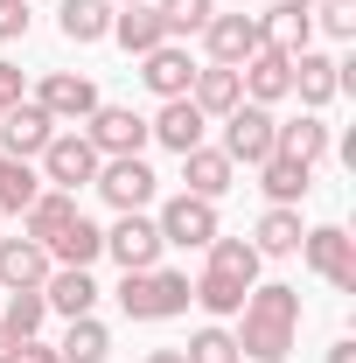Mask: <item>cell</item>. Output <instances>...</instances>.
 I'll use <instances>...</instances> for the list:
<instances>
[{
  "label": "cell",
  "instance_id": "cell-1",
  "mask_svg": "<svg viewBox=\"0 0 356 363\" xmlns=\"http://www.w3.org/2000/svg\"><path fill=\"white\" fill-rule=\"evenodd\" d=\"M294 342H301V286H287V279L252 286L245 308H238V357L287 363V357H294Z\"/></svg>",
  "mask_w": 356,
  "mask_h": 363
},
{
  "label": "cell",
  "instance_id": "cell-2",
  "mask_svg": "<svg viewBox=\"0 0 356 363\" xmlns=\"http://www.w3.org/2000/svg\"><path fill=\"white\" fill-rule=\"evenodd\" d=\"M210 259H203V272L189 279V301L203 308V315H217V321H230L238 308H245V294L259 286V252H252V238H210L203 245Z\"/></svg>",
  "mask_w": 356,
  "mask_h": 363
},
{
  "label": "cell",
  "instance_id": "cell-3",
  "mask_svg": "<svg viewBox=\"0 0 356 363\" xmlns=\"http://www.w3.org/2000/svg\"><path fill=\"white\" fill-rule=\"evenodd\" d=\"M119 308H126V321H175V315H189V272H168V266L126 272V279H119Z\"/></svg>",
  "mask_w": 356,
  "mask_h": 363
},
{
  "label": "cell",
  "instance_id": "cell-4",
  "mask_svg": "<svg viewBox=\"0 0 356 363\" xmlns=\"http://www.w3.org/2000/svg\"><path fill=\"white\" fill-rule=\"evenodd\" d=\"M301 259H308V272H314V279H328L335 294H356V238L343 224L301 230Z\"/></svg>",
  "mask_w": 356,
  "mask_h": 363
},
{
  "label": "cell",
  "instance_id": "cell-5",
  "mask_svg": "<svg viewBox=\"0 0 356 363\" xmlns=\"http://www.w3.org/2000/svg\"><path fill=\"white\" fill-rule=\"evenodd\" d=\"M35 161H43V189H70V196H77L84 182H98V147H91L77 126H70V133L56 126V140H49Z\"/></svg>",
  "mask_w": 356,
  "mask_h": 363
},
{
  "label": "cell",
  "instance_id": "cell-6",
  "mask_svg": "<svg viewBox=\"0 0 356 363\" xmlns=\"http://www.w3.org/2000/svg\"><path fill=\"white\" fill-rule=\"evenodd\" d=\"M272 133H279V119H272V105H238V112H223V154L238 161V168H259L272 161Z\"/></svg>",
  "mask_w": 356,
  "mask_h": 363
},
{
  "label": "cell",
  "instance_id": "cell-7",
  "mask_svg": "<svg viewBox=\"0 0 356 363\" xmlns=\"http://www.w3.org/2000/svg\"><path fill=\"white\" fill-rule=\"evenodd\" d=\"M35 105H43L56 126H84V119L105 105V98H98V84H91L84 70H43V84H35Z\"/></svg>",
  "mask_w": 356,
  "mask_h": 363
},
{
  "label": "cell",
  "instance_id": "cell-8",
  "mask_svg": "<svg viewBox=\"0 0 356 363\" xmlns=\"http://www.w3.org/2000/svg\"><path fill=\"white\" fill-rule=\"evenodd\" d=\"M91 189H98V196H105V203L126 217V210H147V203H154L161 175H154L140 154H119V161H98V182H91Z\"/></svg>",
  "mask_w": 356,
  "mask_h": 363
},
{
  "label": "cell",
  "instance_id": "cell-9",
  "mask_svg": "<svg viewBox=\"0 0 356 363\" xmlns=\"http://www.w3.org/2000/svg\"><path fill=\"white\" fill-rule=\"evenodd\" d=\"M105 252L119 259V272H147V266H161L168 245H161V224H154L147 210H126L119 224L105 230Z\"/></svg>",
  "mask_w": 356,
  "mask_h": 363
},
{
  "label": "cell",
  "instance_id": "cell-10",
  "mask_svg": "<svg viewBox=\"0 0 356 363\" xmlns=\"http://www.w3.org/2000/svg\"><path fill=\"white\" fill-rule=\"evenodd\" d=\"M154 224H161V245H182V252H203V245L217 238V203H203V196H168Z\"/></svg>",
  "mask_w": 356,
  "mask_h": 363
},
{
  "label": "cell",
  "instance_id": "cell-11",
  "mask_svg": "<svg viewBox=\"0 0 356 363\" xmlns=\"http://www.w3.org/2000/svg\"><path fill=\"white\" fill-rule=\"evenodd\" d=\"M84 140L98 147V161H119V154H140L147 147V119L133 105H98L84 119Z\"/></svg>",
  "mask_w": 356,
  "mask_h": 363
},
{
  "label": "cell",
  "instance_id": "cell-12",
  "mask_svg": "<svg viewBox=\"0 0 356 363\" xmlns=\"http://www.w3.org/2000/svg\"><path fill=\"white\" fill-rule=\"evenodd\" d=\"M182 161V196H203V203H217V196H230L238 189V161L223 154V147H189V154H175Z\"/></svg>",
  "mask_w": 356,
  "mask_h": 363
},
{
  "label": "cell",
  "instance_id": "cell-13",
  "mask_svg": "<svg viewBox=\"0 0 356 363\" xmlns=\"http://www.w3.org/2000/svg\"><path fill=\"white\" fill-rule=\"evenodd\" d=\"M238 84H245V98L252 105H279V98H294V56L287 49H252L245 63H238Z\"/></svg>",
  "mask_w": 356,
  "mask_h": 363
},
{
  "label": "cell",
  "instance_id": "cell-14",
  "mask_svg": "<svg viewBox=\"0 0 356 363\" xmlns=\"http://www.w3.org/2000/svg\"><path fill=\"white\" fill-rule=\"evenodd\" d=\"M49 140H56V119H49L35 98H21V105H7V112H0V154H14V161H35Z\"/></svg>",
  "mask_w": 356,
  "mask_h": 363
},
{
  "label": "cell",
  "instance_id": "cell-15",
  "mask_svg": "<svg viewBox=\"0 0 356 363\" xmlns=\"http://www.w3.org/2000/svg\"><path fill=\"white\" fill-rule=\"evenodd\" d=\"M203 49H210V63H230L238 70L252 49H266V28H259V14H210Z\"/></svg>",
  "mask_w": 356,
  "mask_h": 363
},
{
  "label": "cell",
  "instance_id": "cell-16",
  "mask_svg": "<svg viewBox=\"0 0 356 363\" xmlns=\"http://www.w3.org/2000/svg\"><path fill=\"white\" fill-rule=\"evenodd\" d=\"M203 133H210V119L196 112V98H161V112L147 119V140H154V147H168V154L203 147Z\"/></svg>",
  "mask_w": 356,
  "mask_h": 363
},
{
  "label": "cell",
  "instance_id": "cell-17",
  "mask_svg": "<svg viewBox=\"0 0 356 363\" xmlns=\"http://www.w3.org/2000/svg\"><path fill=\"white\" fill-rule=\"evenodd\" d=\"M140 84L154 91V98H189V84H196V56L182 43H161L140 56Z\"/></svg>",
  "mask_w": 356,
  "mask_h": 363
},
{
  "label": "cell",
  "instance_id": "cell-18",
  "mask_svg": "<svg viewBox=\"0 0 356 363\" xmlns=\"http://www.w3.org/2000/svg\"><path fill=\"white\" fill-rule=\"evenodd\" d=\"M272 154H287V161L314 168V161H328V154H335V133H328V119H321V112H301V119H279Z\"/></svg>",
  "mask_w": 356,
  "mask_h": 363
},
{
  "label": "cell",
  "instance_id": "cell-19",
  "mask_svg": "<svg viewBox=\"0 0 356 363\" xmlns=\"http://www.w3.org/2000/svg\"><path fill=\"white\" fill-rule=\"evenodd\" d=\"M49 252L35 238H0V294H28V286H43L49 279Z\"/></svg>",
  "mask_w": 356,
  "mask_h": 363
},
{
  "label": "cell",
  "instance_id": "cell-20",
  "mask_svg": "<svg viewBox=\"0 0 356 363\" xmlns=\"http://www.w3.org/2000/svg\"><path fill=\"white\" fill-rule=\"evenodd\" d=\"M112 43L126 49V56H147V49H161V43H168V21H161V7H154V0L112 7Z\"/></svg>",
  "mask_w": 356,
  "mask_h": 363
},
{
  "label": "cell",
  "instance_id": "cell-21",
  "mask_svg": "<svg viewBox=\"0 0 356 363\" xmlns=\"http://www.w3.org/2000/svg\"><path fill=\"white\" fill-rule=\"evenodd\" d=\"M335 91H343V63L321 56V49H301L294 56V98L308 112H321V105H335Z\"/></svg>",
  "mask_w": 356,
  "mask_h": 363
},
{
  "label": "cell",
  "instance_id": "cell-22",
  "mask_svg": "<svg viewBox=\"0 0 356 363\" xmlns=\"http://www.w3.org/2000/svg\"><path fill=\"white\" fill-rule=\"evenodd\" d=\"M43 252H49V266H84V272H91L98 259H105V230H98V224L84 217V210H77V217H70V224L56 230V238H49Z\"/></svg>",
  "mask_w": 356,
  "mask_h": 363
},
{
  "label": "cell",
  "instance_id": "cell-23",
  "mask_svg": "<svg viewBox=\"0 0 356 363\" xmlns=\"http://www.w3.org/2000/svg\"><path fill=\"white\" fill-rule=\"evenodd\" d=\"M43 301H49V315H63V321H77L98 308V279H91L84 266H56L43 279Z\"/></svg>",
  "mask_w": 356,
  "mask_h": 363
},
{
  "label": "cell",
  "instance_id": "cell-24",
  "mask_svg": "<svg viewBox=\"0 0 356 363\" xmlns=\"http://www.w3.org/2000/svg\"><path fill=\"white\" fill-rule=\"evenodd\" d=\"M189 98H196V112H203V119H223V112H238V105H245V84H238V70H230V63H196Z\"/></svg>",
  "mask_w": 356,
  "mask_h": 363
},
{
  "label": "cell",
  "instance_id": "cell-25",
  "mask_svg": "<svg viewBox=\"0 0 356 363\" xmlns=\"http://www.w3.org/2000/svg\"><path fill=\"white\" fill-rule=\"evenodd\" d=\"M301 210H287V203H266V217H259V230H252V252L259 259H294L301 252Z\"/></svg>",
  "mask_w": 356,
  "mask_h": 363
},
{
  "label": "cell",
  "instance_id": "cell-26",
  "mask_svg": "<svg viewBox=\"0 0 356 363\" xmlns=\"http://www.w3.org/2000/svg\"><path fill=\"white\" fill-rule=\"evenodd\" d=\"M56 28H63V43H77V49L105 43L112 35V0H63L56 7Z\"/></svg>",
  "mask_w": 356,
  "mask_h": 363
},
{
  "label": "cell",
  "instance_id": "cell-27",
  "mask_svg": "<svg viewBox=\"0 0 356 363\" xmlns=\"http://www.w3.org/2000/svg\"><path fill=\"white\" fill-rule=\"evenodd\" d=\"M70 217H77V196H70V189H43V196H35V203L21 210V238L49 245V238L70 224Z\"/></svg>",
  "mask_w": 356,
  "mask_h": 363
},
{
  "label": "cell",
  "instance_id": "cell-28",
  "mask_svg": "<svg viewBox=\"0 0 356 363\" xmlns=\"http://www.w3.org/2000/svg\"><path fill=\"white\" fill-rule=\"evenodd\" d=\"M314 168H301V161H287V154H272V161H259V189H266V203H287V210H301V196L314 189Z\"/></svg>",
  "mask_w": 356,
  "mask_h": 363
},
{
  "label": "cell",
  "instance_id": "cell-29",
  "mask_svg": "<svg viewBox=\"0 0 356 363\" xmlns=\"http://www.w3.org/2000/svg\"><path fill=\"white\" fill-rule=\"evenodd\" d=\"M56 357H63V363H105V357H112V328H105L98 315H77L70 328H63Z\"/></svg>",
  "mask_w": 356,
  "mask_h": 363
},
{
  "label": "cell",
  "instance_id": "cell-30",
  "mask_svg": "<svg viewBox=\"0 0 356 363\" xmlns=\"http://www.w3.org/2000/svg\"><path fill=\"white\" fill-rule=\"evenodd\" d=\"M259 28H266V43H272V49H287V56L314 49V21H308V7H272V14H259Z\"/></svg>",
  "mask_w": 356,
  "mask_h": 363
},
{
  "label": "cell",
  "instance_id": "cell-31",
  "mask_svg": "<svg viewBox=\"0 0 356 363\" xmlns=\"http://www.w3.org/2000/svg\"><path fill=\"white\" fill-rule=\"evenodd\" d=\"M35 196H43V175H35L28 161L0 154V217H21V210H28Z\"/></svg>",
  "mask_w": 356,
  "mask_h": 363
},
{
  "label": "cell",
  "instance_id": "cell-32",
  "mask_svg": "<svg viewBox=\"0 0 356 363\" xmlns=\"http://www.w3.org/2000/svg\"><path fill=\"white\" fill-rule=\"evenodd\" d=\"M154 7H161V21H168V43L203 35V28H210V14H217V0H154Z\"/></svg>",
  "mask_w": 356,
  "mask_h": 363
},
{
  "label": "cell",
  "instance_id": "cell-33",
  "mask_svg": "<svg viewBox=\"0 0 356 363\" xmlns=\"http://www.w3.org/2000/svg\"><path fill=\"white\" fill-rule=\"evenodd\" d=\"M7 328L28 342V335H43V321H49V301H43V286H28V294H7Z\"/></svg>",
  "mask_w": 356,
  "mask_h": 363
},
{
  "label": "cell",
  "instance_id": "cell-34",
  "mask_svg": "<svg viewBox=\"0 0 356 363\" xmlns=\"http://www.w3.org/2000/svg\"><path fill=\"white\" fill-rule=\"evenodd\" d=\"M182 363H238V335L210 321V328H196V335H189V350H182Z\"/></svg>",
  "mask_w": 356,
  "mask_h": 363
},
{
  "label": "cell",
  "instance_id": "cell-35",
  "mask_svg": "<svg viewBox=\"0 0 356 363\" xmlns=\"http://www.w3.org/2000/svg\"><path fill=\"white\" fill-rule=\"evenodd\" d=\"M308 21L321 28V35H335V43H350L356 35V0H314Z\"/></svg>",
  "mask_w": 356,
  "mask_h": 363
},
{
  "label": "cell",
  "instance_id": "cell-36",
  "mask_svg": "<svg viewBox=\"0 0 356 363\" xmlns=\"http://www.w3.org/2000/svg\"><path fill=\"white\" fill-rule=\"evenodd\" d=\"M28 35V0H0V43Z\"/></svg>",
  "mask_w": 356,
  "mask_h": 363
},
{
  "label": "cell",
  "instance_id": "cell-37",
  "mask_svg": "<svg viewBox=\"0 0 356 363\" xmlns=\"http://www.w3.org/2000/svg\"><path fill=\"white\" fill-rule=\"evenodd\" d=\"M14 363H63V357H56V342H43V335H28V342L14 350Z\"/></svg>",
  "mask_w": 356,
  "mask_h": 363
},
{
  "label": "cell",
  "instance_id": "cell-38",
  "mask_svg": "<svg viewBox=\"0 0 356 363\" xmlns=\"http://www.w3.org/2000/svg\"><path fill=\"white\" fill-rule=\"evenodd\" d=\"M21 105V63H0V112Z\"/></svg>",
  "mask_w": 356,
  "mask_h": 363
},
{
  "label": "cell",
  "instance_id": "cell-39",
  "mask_svg": "<svg viewBox=\"0 0 356 363\" xmlns=\"http://www.w3.org/2000/svg\"><path fill=\"white\" fill-rule=\"evenodd\" d=\"M14 350H21V335H14V328L0 321V363H14Z\"/></svg>",
  "mask_w": 356,
  "mask_h": 363
},
{
  "label": "cell",
  "instance_id": "cell-40",
  "mask_svg": "<svg viewBox=\"0 0 356 363\" xmlns=\"http://www.w3.org/2000/svg\"><path fill=\"white\" fill-rule=\"evenodd\" d=\"M328 363H356V342L343 335V342H328Z\"/></svg>",
  "mask_w": 356,
  "mask_h": 363
},
{
  "label": "cell",
  "instance_id": "cell-41",
  "mask_svg": "<svg viewBox=\"0 0 356 363\" xmlns=\"http://www.w3.org/2000/svg\"><path fill=\"white\" fill-rule=\"evenodd\" d=\"M140 363H182V350H147Z\"/></svg>",
  "mask_w": 356,
  "mask_h": 363
},
{
  "label": "cell",
  "instance_id": "cell-42",
  "mask_svg": "<svg viewBox=\"0 0 356 363\" xmlns=\"http://www.w3.org/2000/svg\"><path fill=\"white\" fill-rule=\"evenodd\" d=\"M279 7H314V0H279Z\"/></svg>",
  "mask_w": 356,
  "mask_h": 363
},
{
  "label": "cell",
  "instance_id": "cell-43",
  "mask_svg": "<svg viewBox=\"0 0 356 363\" xmlns=\"http://www.w3.org/2000/svg\"><path fill=\"white\" fill-rule=\"evenodd\" d=\"M112 7H133V0H112Z\"/></svg>",
  "mask_w": 356,
  "mask_h": 363
}]
</instances>
